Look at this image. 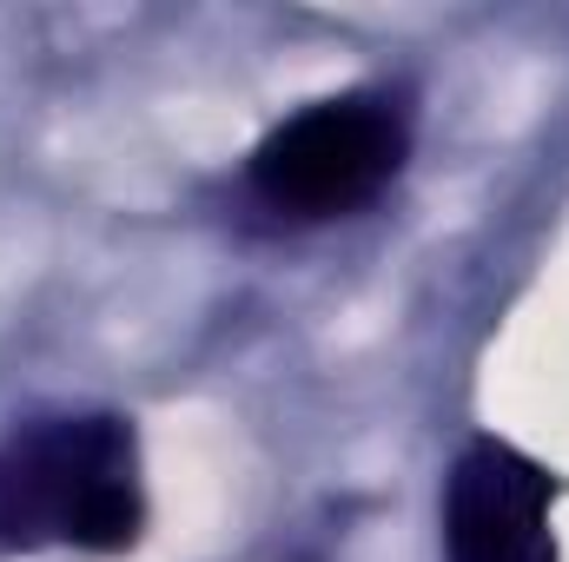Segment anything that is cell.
I'll return each instance as SVG.
<instances>
[{
	"label": "cell",
	"instance_id": "6da1fadb",
	"mask_svg": "<svg viewBox=\"0 0 569 562\" xmlns=\"http://www.w3.org/2000/svg\"><path fill=\"white\" fill-rule=\"evenodd\" d=\"M140 430L120 411H53L0 436V556H127L146 536Z\"/></svg>",
	"mask_w": 569,
	"mask_h": 562
},
{
	"label": "cell",
	"instance_id": "7a4b0ae2",
	"mask_svg": "<svg viewBox=\"0 0 569 562\" xmlns=\"http://www.w3.org/2000/svg\"><path fill=\"white\" fill-rule=\"evenodd\" d=\"M418 107L405 87H345L279 120L246 159L252 199L284 225H331L365 212L411 159Z\"/></svg>",
	"mask_w": 569,
	"mask_h": 562
},
{
	"label": "cell",
	"instance_id": "3957f363",
	"mask_svg": "<svg viewBox=\"0 0 569 562\" xmlns=\"http://www.w3.org/2000/svg\"><path fill=\"white\" fill-rule=\"evenodd\" d=\"M563 476L503 436H470L443 470V562H563Z\"/></svg>",
	"mask_w": 569,
	"mask_h": 562
}]
</instances>
